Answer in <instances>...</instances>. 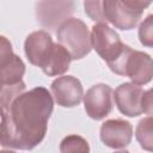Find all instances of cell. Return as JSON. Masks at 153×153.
<instances>
[{"label":"cell","mask_w":153,"mask_h":153,"mask_svg":"<svg viewBox=\"0 0 153 153\" xmlns=\"http://www.w3.org/2000/svg\"><path fill=\"white\" fill-rule=\"evenodd\" d=\"M135 137L142 149L153 152V116L140 120L135 129Z\"/></svg>","instance_id":"5bb4252c"},{"label":"cell","mask_w":153,"mask_h":153,"mask_svg":"<svg viewBox=\"0 0 153 153\" xmlns=\"http://www.w3.org/2000/svg\"><path fill=\"white\" fill-rule=\"evenodd\" d=\"M139 41L143 47L153 48V14L147 16L139 26Z\"/></svg>","instance_id":"e0dca14e"},{"label":"cell","mask_w":153,"mask_h":153,"mask_svg":"<svg viewBox=\"0 0 153 153\" xmlns=\"http://www.w3.org/2000/svg\"><path fill=\"white\" fill-rule=\"evenodd\" d=\"M84 8L91 20L110 23L120 30L134 29L142 17V12L129 8L121 0H85Z\"/></svg>","instance_id":"3957f363"},{"label":"cell","mask_w":153,"mask_h":153,"mask_svg":"<svg viewBox=\"0 0 153 153\" xmlns=\"http://www.w3.org/2000/svg\"><path fill=\"white\" fill-rule=\"evenodd\" d=\"M53 47H54L53 38L44 30L31 32L24 42V51L29 62L39 68L43 65V62L47 60Z\"/></svg>","instance_id":"7c38bea8"},{"label":"cell","mask_w":153,"mask_h":153,"mask_svg":"<svg viewBox=\"0 0 153 153\" xmlns=\"http://www.w3.org/2000/svg\"><path fill=\"white\" fill-rule=\"evenodd\" d=\"M121 1L129 8L142 12V13H143V10H146L153 2V0H121Z\"/></svg>","instance_id":"d6986e66"},{"label":"cell","mask_w":153,"mask_h":153,"mask_svg":"<svg viewBox=\"0 0 153 153\" xmlns=\"http://www.w3.org/2000/svg\"><path fill=\"white\" fill-rule=\"evenodd\" d=\"M54 109L53 96L42 86L17 96L1 109V147L30 151L38 146Z\"/></svg>","instance_id":"6da1fadb"},{"label":"cell","mask_w":153,"mask_h":153,"mask_svg":"<svg viewBox=\"0 0 153 153\" xmlns=\"http://www.w3.org/2000/svg\"><path fill=\"white\" fill-rule=\"evenodd\" d=\"M145 91L134 82H123L114 92V99L121 114L128 117L140 116L142 111V96Z\"/></svg>","instance_id":"9c48e42d"},{"label":"cell","mask_w":153,"mask_h":153,"mask_svg":"<svg viewBox=\"0 0 153 153\" xmlns=\"http://www.w3.org/2000/svg\"><path fill=\"white\" fill-rule=\"evenodd\" d=\"M53 97L62 108H74L84 98V88L79 79L72 75L56 78L50 86Z\"/></svg>","instance_id":"ba28073f"},{"label":"cell","mask_w":153,"mask_h":153,"mask_svg":"<svg viewBox=\"0 0 153 153\" xmlns=\"http://www.w3.org/2000/svg\"><path fill=\"white\" fill-rule=\"evenodd\" d=\"M91 41L92 48L108 63L109 68L114 73L123 75L124 63L131 48L121 42L118 33L108 24L97 23L92 27Z\"/></svg>","instance_id":"7a4b0ae2"},{"label":"cell","mask_w":153,"mask_h":153,"mask_svg":"<svg viewBox=\"0 0 153 153\" xmlns=\"http://www.w3.org/2000/svg\"><path fill=\"white\" fill-rule=\"evenodd\" d=\"M56 37L73 60H80L90 54L92 49L91 33L87 25L79 18L66 19L56 31Z\"/></svg>","instance_id":"277c9868"},{"label":"cell","mask_w":153,"mask_h":153,"mask_svg":"<svg viewBox=\"0 0 153 153\" xmlns=\"http://www.w3.org/2000/svg\"><path fill=\"white\" fill-rule=\"evenodd\" d=\"M123 75L136 85L148 84L153 79V59L147 53L131 49L124 63Z\"/></svg>","instance_id":"8fae6325"},{"label":"cell","mask_w":153,"mask_h":153,"mask_svg":"<svg viewBox=\"0 0 153 153\" xmlns=\"http://www.w3.org/2000/svg\"><path fill=\"white\" fill-rule=\"evenodd\" d=\"M73 11V0H38L36 4V18L43 27L49 30L59 27Z\"/></svg>","instance_id":"5b68a950"},{"label":"cell","mask_w":153,"mask_h":153,"mask_svg":"<svg viewBox=\"0 0 153 153\" xmlns=\"http://www.w3.org/2000/svg\"><path fill=\"white\" fill-rule=\"evenodd\" d=\"M25 65L23 60L12 50L11 43L1 36L0 48V79L1 85H13L23 81Z\"/></svg>","instance_id":"52a82bcc"},{"label":"cell","mask_w":153,"mask_h":153,"mask_svg":"<svg viewBox=\"0 0 153 153\" xmlns=\"http://www.w3.org/2000/svg\"><path fill=\"white\" fill-rule=\"evenodd\" d=\"M99 136L105 146L112 149H122L131 141L133 127L124 120H108L102 124Z\"/></svg>","instance_id":"30bf717a"},{"label":"cell","mask_w":153,"mask_h":153,"mask_svg":"<svg viewBox=\"0 0 153 153\" xmlns=\"http://www.w3.org/2000/svg\"><path fill=\"white\" fill-rule=\"evenodd\" d=\"M84 108L92 120H103L112 110V88L106 84L93 85L84 94Z\"/></svg>","instance_id":"8992f818"},{"label":"cell","mask_w":153,"mask_h":153,"mask_svg":"<svg viewBox=\"0 0 153 153\" xmlns=\"http://www.w3.org/2000/svg\"><path fill=\"white\" fill-rule=\"evenodd\" d=\"M141 105H142V111L145 114L153 116V87L143 93Z\"/></svg>","instance_id":"ac0fdd59"},{"label":"cell","mask_w":153,"mask_h":153,"mask_svg":"<svg viewBox=\"0 0 153 153\" xmlns=\"http://www.w3.org/2000/svg\"><path fill=\"white\" fill-rule=\"evenodd\" d=\"M24 91H25L24 81H20L18 84H13V85H1V92H0L1 109L6 108L17 96L23 93Z\"/></svg>","instance_id":"2e32d148"},{"label":"cell","mask_w":153,"mask_h":153,"mask_svg":"<svg viewBox=\"0 0 153 153\" xmlns=\"http://www.w3.org/2000/svg\"><path fill=\"white\" fill-rule=\"evenodd\" d=\"M60 151L62 153H71V152H90V147L87 141L75 134L66 136L60 145Z\"/></svg>","instance_id":"9a60e30c"},{"label":"cell","mask_w":153,"mask_h":153,"mask_svg":"<svg viewBox=\"0 0 153 153\" xmlns=\"http://www.w3.org/2000/svg\"><path fill=\"white\" fill-rule=\"evenodd\" d=\"M72 56L68 50L60 43H54V47L47 60L41 66L42 72L48 76H57L65 74L69 69Z\"/></svg>","instance_id":"4fadbf2b"}]
</instances>
